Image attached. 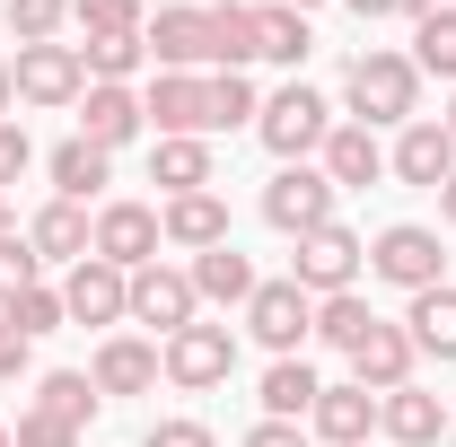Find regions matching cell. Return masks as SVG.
Instances as JSON below:
<instances>
[{
    "mask_svg": "<svg viewBox=\"0 0 456 447\" xmlns=\"http://www.w3.org/2000/svg\"><path fill=\"white\" fill-rule=\"evenodd\" d=\"M18 106H79L88 97V70H79V45H18Z\"/></svg>",
    "mask_w": 456,
    "mask_h": 447,
    "instance_id": "7",
    "label": "cell"
},
{
    "mask_svg": "<svg viewBox=\"0 0 456 447\" xmlns=\"http://www.w3.org/2000/svg\"><path fill=\"white\" fill-rule=\"evenodd\" d=\"M141 61H150L141 36H88V45H79V70H88V79H114V88H123Z\"/></svg>",
    "mask_w": 456,
    "mask_h": 447,
    "instance_id": "35",
    "label": "cell"
},
{
    "mask_svg": "<svg viewBox=\"0 0 456 447\" xmlns=\"http://www.w3.org/2000/svg\"><path fill=\"white\" fill-rule=\"evenodd\" d=\"M0 237H9V202H0Z\"/></svg>",
    "mask_w": 456,
    "mask_h": 447,
    "instance_id": "49",
    "label": "cell"
},
{
    "mask_svg": "<svg viewBox=\"0 0 456 447\" xmlns=\"http://www.w3.org/2000/svg\"><path fill=\"white\" fill-rule=\"evenodd\" d=\"M334 202H342V193H334V175H325V167H281L273 184H264V220L281 228V237L325 228V220H334Z\"/></svg>",
    "mask_w": 456,
    "mask_h": 447,
    "instance_id": "8",
    "label": "cell"
},
{
    "mask_svg": "<svg viewBox=\"0 0 456 447\" xmlns=\"http://www.w3.org/2000/svg\"><path fill=\"white\" fill-rule=\"evenodd\" d=\"M61 18H70V0H0V27H9V45H53Z\"/></svg>",
    "mask_w": 456,
    "mask_h": 447,
    "instance_id": "33",
    "label": "cell"
},
{
    "mask_svg": "<svg viewBox=\"0 0 456 447\" xmlns=\"http://www.w3.org/2000/svg\"><path fill=\"white\" fill-rule=\"evenodd\" d=\"M36 272H45V264H36V246H27V237H0V307H9V298H27Z\"/></svg>",
    "mask_w": 456,
    "mask_h": 447,
    "instance_id": "38",
    "label": "cell"
},
{
    "mask_svg": "<svg viewBox=\"0 0 456 447\" xmlns=\"http://www.w3.org/2000/svg\"><path fill=\"white\" fill-rule=\"evenodd\" d=\"M159 211L150 202H106L97 211V255H106L114 272H141V264H159Z\"/></svg>",
    "mask_w": 456,
    "mask_h": 447,
    "instance_id": "13",
    "label": "cell"
},
{
    "mask_svg": "<svg viewBox=\"0 0 456 447\" xmlns=\"http://www.w3.org/2000/svg\"><path fill=\"white\" fill-rule=\"evenodd\" d=\"M97 403H106V394H97V378H88V369H53V378H36V412H45V421H61V430H79Z\"/></svg>",
    "mask_w": 456,
    "mask_h": 447,
    "instance_id": "26",
    "label": "cell"
},
{
    "mask_svg": "<svg viewBox=\"0 0 456 447\" xmlns=\"http://www.w3.org/2000/svg\"><path fill=\"white\" fill-rule=\"evenodd\" d=\"M9 447H79V430H61V421H45V412H27V421L9 430Z\"/></svg>",
    "mask_w": 456,
    "mask_h": 447,
    "instance_id": "40",
    "label": "cell"
},
{
    "mask_svg": "<svg viewBox=\"0 0 456 447\" xmlns=\"http://www.w3.org/2000/svg\"><path fill=\"white\" fill-rule=\"evenodd\" d=\"M193 298H220V307H246L255 298V264L237 255V237L211 246V255H193Z\"/></svg>",
    "mask_w": 456,
    "mask_h": 447,
    "instance_id": "24",
    "label": "cell"
},
{
    "mask_svg": "<svg viewBox=\"0 0 456 447\" xmlns=\"http://www.w3.org/2000/svg\"><path fill=\"white\" fill-rule=\"evenodd\" d=\"M342 360H351V378H360L369 394H395V386H412V360H421V351H412V334H403V325H387V316H378V325L351 342Z\"/></svg>",
    "mask_w": 456,
    "mask_h": 447,
    "instance_id": "15",
    "label": "cell"
},
{
    "mask_svg": "<svg viewBox=\"0 0 456 447\" xmlns=\"http://www.w3.org/2000/svg\"><path fill=\"white\" fill-rule=\"evenodd\" d=\"M255 132H264V150H273L281 167H307V158L325 150V132H334V106H325V97H316L307 79H289L281 97H264Z\"/></svg>",
    "mask_w": 456,
    "mask_h": 447,
    "instance_id": "2",
    "label": "cell"
},
{
    "mask_svg": "<svg viewBox=\"0 0 456 447\" xmlns=\"http://www.w3.org/2000/svg\"><path fill=\"white\" fill-rule=\"evenodd\" d=\"M342 106H351V123H369V132H378V123L403 132L412 106H421V70H412V53H378V45H369V53L342 70Z\"/></svg>",
    "mask_w": 456,
    "mask_h": 447,
    "instance_id": "1",
    "label": "cell"
},
{
    "mask_svg": "<svg viewBox=\"0 0 456 447\" xmlns=\"http://www.w3.org/2000/svg\"><path fill=\"white\" fill-rule=\"evenodd\" d=\"M150 132V114H141V97L132 88H114V79H88V97H79V141H97V150H123V141H141Z\"/></svg>",
    "mask_w": 456,
    "mask_h": 447,
    "instance_id": "16",
    "label": "cell"
},
{
    "mask_svg": "<svg viewBox=\"0 0 456 447\" xmlns=\"http://www.w3.org/2000/svg\"><path fill=\"white\" fill-rule=\"evenodd\" d=\"M316 394H325V378H316L307 360H273V369H264V421H307Z\"/></svg>",
    "mask_w": 456,
    "mask_h": 447,
    "instance_id": "25",
    "label": "cell"
},
{
    "mask_svg": "<svg viewBox=\"0 0 456 447\" xmlns=\"http://www.w3.org/2000/svg\"><path fill=\"white\" fill-rule=\"evenodd\" d=\"M412 70H439V79H456V9L412 18Z\"/></svg>",
    "mask_w": 456,
    "mask_h": 447,
    "instance_id": "32",
    "label": "cell"
},
{
    "mask_svg": "<svg viewBox=\"0 0 456 447\" xmlns=\"http://www.w3.org/2000/svg\"><path fill=\"white\" fill-rule=\"evenodd\" d=\"M27 246H36V264H88V255H97V220L53 193V202L36 211V228H27Z\"/></svg>",
    "mask_w": 456,
    "mask_h": 447,
    "instance_id": "17",
    "label": "cell"
},
{
    "mask_svg": "<svg viewBox=\"0 0 456 447\" xmlns=\"http://www.w3.org/2000/svg\"><path fill=\"white\" fill-rule=\"evenodd\" d=\"M316 158H325V175H334V193H360V184H378V175H387V150H378V132H369V123H334Z\"/></svg>",
    "mask_w": 456,
    "mask_h": 447,
    "instance_id": "20",
    "label": "cell"
},
{
    "mask_svg": "<svg viewBox=\"0 0 456 447\" xmlns=\"http://www.w3.org/2000/svg\"><path fill=\"white\" fill-rule=\"evenodd\" d=\"M150 184H167L175 193H211V141H159L150 150Z\"/></svg>",
    "mask_w": 456,
    "mask_h": 447,
    "instance_id": "27",
    "label": "cell"
},
{
    "mask_svg": "<svg viewBox=\"0 0 456 447\" xmlns=\"http://www.w3.org/2000/svg\"><path fill=\"white\" fill-rule=\"evenodd\" d=\"M0 447H9V421H0Z\"/></svg>",
    "mask_w": 456,
    "mask_h": 447,
    "instance_id": "51",
    "label": "cell"
},
{
    "mask_svg": "<svg viewBox=\"0 0 456 447\" xmlns=\"http://www.w3.org/2000/svg\"><path fill=\"white\" fill-rule=\"evenodd\" d=\"M141 53L159 61V70L211 61V9H202V0H167L159 18H141Z\"/></svg>",
    "mask_w": 456,
    "mask_h": 447,
    "instance_id": "9",
    "label": "cell"
},
{
    "mask_svg": "<svg viewBox=\"0 0 456 447\" xmlns=\"http://www.w3.org/2000/svg\"><path fill=\"white\" fill-rule=\"evenodd\" d=\"M316 439H334V447H369V430H378V394L360 386V378H342V386L316 394Z\"/></svg>",
    "mask_w": 456,
    "mask_h": 447,
    "instance_id": "21",
    "label": "cell"
},
{
    "mask_svg": "<svg viewBox=\"0 0 456 447\" xmlns=\"http://www.w3.org/2000/svg\"><path fill=\"white\" fill-rule=\"evenodd\" d=\"M9 114H18V70L0 61V123H9Z\"/></svg>",
    "mask_w": 456,
    "mask_h": 447,
    "instance_id": "45",
    "label": "cell"
},
{
    "mask_svg": "<svg viewBox=\"0 0 456 447\" xmlns=\"http://www.w3.org/2000/svg\"><path fill=\"white\" fill-rule=\"evenodd\" d=\"M141 447H220V439H211L202 421H184V412H175V421H150V430H141Z\"/></svg>",
    "mask_w": 456,
    "mask_h": 447,
    "instance_id": "39",
    "label": "cell"
},
{
    "mask_svg": "<svg viewBox=\"0 0 456 447\" xmlns=\"http://www.w3.org/2000/svg\"><path fill=\"white\" fill-rule=\"evenodd\" d=\"M70 18H79L88 36H141L150 9H141V0H70Z\"/></svg>",
    "mask_w": 456,
    "mask_h": 447,
    "instance_id": "37",
    "label": "cell"
},
{
    "mask_svg": "<svg viewBox=\"0 0 456 447\" xmlns=\"http://www.w3.org/2000/svg\"><path fill=\"white\" fill-rule=\"evenodd\" d=\"M202 97H211V132H237V123H255V114H264V97H255V79H246V70H211V79H202Z\"/></svg>",
    "mask_w": 456,
    "mask_h": 447,
    "instance_id": "30",
    "label": "cell"
},
{
    "mask_svg": "<svg viewBox=\"0 0 456 447\" xmlns=\"http://www.w3.org/2000/svg\"><path fill=\"white\" fill-rule=\"evenodd\" d=\"M246 447H307V430H298V421H255Z\"/></svg>",
    "mask_w": 456,
    "mask_h": 447,
    "instance_id": "42",
    "label": "cell"
},
{
    "mask_svg": "<svg viewBox=\"0 0 456 447\" xmlns=\"http://www.w3.org/2000/svg\"><path fill=\"white\" fill-rule=\"evenodd\" d=\"M403 334H412V351H421V360H439V369L456 360V289H448V280H439V289H412Z\"/></svg>",
    "mask_w": 456,
    "mask_h": 447,
    "instance_id": "23",
    "label": "cell"
},
{
    "mask_svg": "<svg viewBox=\"0 0 456 447\" xmlns=\"http://www.w3.org/2000/svg\"><path fill=\"white\" fill-rule=\"evenodd\" d=\"M193 272H175V264H141L132 272V325H159V334H184L193 325Z\"/></svg>",
    "mask_w": 456,
    "mask_h": 447,
    "instance_id": "14",
    "label": "cell"
},
{
    "mask_svg": "<svg viewBox=\"0 0 456 447\" xmlns=\"http://www.w3.org/2000/svg\"><path fill=\"white\" fill-rule=\"evenodd\" d=\"M351 18H412V0H351Z\"/></svg>",
    "mask_w": 456,
    "mask_h": 447,
    "instance_id": "44",
    "label": "cell"
},
{
    "mask_svg": "<svg viewBox=\"0 0 456 447\" xmlns=\"http://www.w3.org/2000/svg\"><path fill=\"white\" fill-rule=\"evenodd\" d=\"M9 378H27V334L0 325V386H9Z\"/></svg>",
    "mask_w": 456,
    "mask_h": 447,
    "instance_id": "43",
    "label": "cell"
},
{
    "mask_svg": "<svg viewBox=\"0 0 456 447\" xmlns=\"http://www.w3.org/2000/svg\"><path fill=\"white\" fill-rule=\"evenodd\" d=\"M246 334L264 342L273 360H298V342L316 334V298H307L298 280H255V298H246Z\"/></svg>",
    "mask_w": 456,
    "mask_h": 447,
    "instance_id": "5",
    "label": "cell"
},
{
    "mask_svg": "<svg viewBox=\"0 0 456 447\" xmlns=\"http://www.w3.org/2000/svg\"><path fill=\"white\" fill-rule=\"evenodd\" d=\"M360 272H369V246H360V237H351L342 220L307 228V237H298V255H289V280H298L307 298H342V289H351Z\"/></svg>",
    "mask_w": 456,
    "mask_h": 447,
    "instance_id": "3",
    "label": "cell"
},
{
    "mask_svg": "<svg viewBox=\"0 0 456 447\" xmlns=\"http://www.w3.org/2000/svg\"><path fill=\"white\" fill-rule=\"evenodd\" d=\"M211 61H220V70H246V61H255V9H237V0L211 9Z\"/></svg>",
    "mask_w": 456,
    "mask_h": 447,
    "instance_id": "31",
    "label": "cell"
},
{
    "mask_svg": "<svg viewBox=\"0 0 456 447\" xmlns=\"http://www.w3.org/2000/svg\"><path fill=\"white\" fill-rule=\"evenodd\" d=\"M448 447H456V421H448Z\"/></svg>",
    "mask_w": 456,
    "mask_h": 447,
    "instance_id": "52",
    "label": "cell"
},
{
    "mask_svg": "<svg viewBox=\"0 0 456 447\" xmlns=\"http://www.w3.org/2000/svg\"><path fill=\"white\" fill-rule=\"evenodd\" d=\"M141 114H150L159 141H202V132H211V97H202L193 70H159L150 97H141Z\"/></svg>",
    "mask_w": 456,
    "mask_h": 447,
    "instance_id": "12",
    "label": "cell"
},
{
    "mask_svg": "<svg viewBox=\"0 0 456 447\" xmlns=\"http://www.w3.org/2000/svg\"><path fill=\"white\" fill-rule=\"evenodd\" d=\"M61 316H70V325H123V316H132V272H114L106 255L70 264V280H61Z\"/></svg>",
    "mask_w": 456,
    "mask_h": 447,
    "instance_id": "10",
    "label": "cell"
},
{
    "mask_svg": "<svg viewBox=\"0 0 456 447\" xmlns=\"http://www.w3.org/2000/svg\"><path fill=\"white\" fill-rule=\"evenodd\" d=\"M369 272H378V280H395V289H439V280H448L439 228H421V220L378 228V246H369Z\"/></svg>",
    "mask_w": 456,
    "mask_h": 447,
    "instance_id": "6",
    "label": "cell"
},
{
    "mask_svg": "<svg viewBox=\"0 0 456 447\" xmlns=\"http://www.w3.org/2000/svg\"><path fill=\"white\" fill-rule=\"evenodd\" d=\"M439 123H448V132H456V106H448V114H439Z\"/></svg>",
    "mask_w": 456,
    "mask_h": 447,
    "instance_id": "50",
    "label": "cell"
},
{
    "mask_svg": "<svg viewBox=\"0 0 456 447\" xmlns=\"http://www.w3.org/2000/svg\"><path fill=\"white\" fill-rule=\"evenodd\" d=\"M159 237L184 246V255H211V246H228V202L220 193H175L159 211Z\"/></svg>",
    "mask_w": 456,
    "mask_h": 447,
    "instance_id": "22",
    "label": "cell"
},
{
    "mask_svg": "<svg viewBox=\"0 0 456 447\" xmlns=\"http://www.w3.org/2000/svg\"><path fill=\"white\" fill-rule=\"evenodd\" d=\"M307 53H316V36H307V18H298V9H281V0H273V9H255V61H289V70H298Z\"/></svg>",
    "mask_w": 456,
    "mask_h": 447,
    "instance_id": "28",
    "label": "cell"
},
{
    "mask_svg": "<svg viewBox=\"0 0 456 447\" xmlns=\"http://www.w3.org/2000/svg\"><path fill=\"white\" fill-rule=\"evenodd\" d=\"M369 325H378V307H369L360 289H342V298H316V334L334 342V351H351V342L369 334Z\"/></svg>",
    "mask_w": 456,
    "mask_h": 447,
    "instance_id": "34",
    "label": "cell"
},
{
    "mask_svg": "<svg viewBox=\"0 0 456 447\" xmlns=\"http://www.w3.org/2000/svg\"><path fill=\"white\" fill-rule=\"evenodd\" d=\"M159 369H167V386H184V394H211V386H228V369H237V334L228 325H184V334H167L159 342Z\"/></svg>",
    "mask_w": 456,
    "mask_h": 447,
    "instance_id": "4",
    "label": "cell"
},
{
    "mask_svg": "<svg viewBox=\"0 0 456 447\" xmlns=\"http://www.w3.org/2000/svg\"><path fill=\"white\" fill-rule=\"evenodd\" d=\"M378 430L395 447H439L448 439V403L430 386H395V394H378Z\"/></svg>",
    "mask_w": 456,
    "mask_h": 447,
    "instance_id": "18",
    "label": "cell"
},
{
    "mask_svg": "<svg viewBox=\"0 0 456 447\" xmlns=\"http://www.w3.org/2000/svg\"><path fill=\"white\" fill-rule=\"evenodd\" d=\"M45 167H53V193H61V202H88V193L106 184V167H114V158L97 150V141H79V132H70V141H61Z\"/></svg>",
    "mask_w": 456,
    "mask_h": 447,
    "instance_id": "29",
    "label": "cell"
},
{
    "mask_svg": "<svg viewBox=\"0 0 456 447\" xmlns=\"http://www.w3.org/2000/svg\"><path fill=\"white\" fill-rule=\"evenodd\" d=\"M0 325H9V334H53L61 325V289H45V280H36V289H27V298H9V307H0Z\"/></svg>",
    "mask_w": 456,
    "mask_h": 447,
    "instance_id": "36",
    "label": "cell"
},
{
    "mask_svg": "<svg viewBox=\"0 0 456 447\" xmlns=\"http://www.w3.org/2000/svg\"><path fill=\"white\" fill-rule=\"evenodd\" d=\"M387 175L439 193V184L456 175V132H448V123H430V114H412V123L395 132V150H387Z\"/></svg>",
    "mask_w": 456,
    "mask_h": 447,
    "instance_id": "11",
    "label": "cell"
},
{
    "mask_svg": "<svg viewBox=\"0 0 456 447\" xmlns=\"http://www.w3.org/2000/svg\"><path fill=\"white\" fill-rule=\"evenodd\" d=\"M439 220L456 228V175H448V184H439Z\"/></svg>",
    "mask_w": 456,
    "mask_h": 447,
    "instance_id": "46",
    "label": "cell"
},
{
    "mask_svg": "<svg viewBox=\"0 0 456 447\" xmlns=\"http://www.w3.org/2000/svg\"><path fill=\"white\" fill-rule=\"evenodd\" d=\"M88 378H97V394H150L167 369H159V342H141V334H106Z\"/></svg>",
    "mask_w": 456,
    "mask_h": 447,
    "instance_id": "19",
    "label": "cell"
},
{
    "mask_svg": "<svg viewBox=\"0 0 456 447\" xmlns=\"http://www.w3.org/2000/svg\"><path fill=\"white\" fill-rule=\"evenodd\" d=\"M430 9H456V0H412V18H430Z\"/></svg>",
    "mask_w": 456,
    "mask_h": 447,
    "instance_id": "47",
    "label": "cell"
},
{
    "mask_svg": "<svg viewBox=\"0 0 456 447\" xmlns=\"http://www.w3.org/2000/svg\"><path fill=\"white\" fill-rule=\"evenodd\" d=\"M27 158H36L27 123H0V184H18V175H27Z\"/></svg>",
    "mask_w": 456,
    "mask_h": 447,
    "instance_id": "41",
    "label": "cell"
},
{
    "mask_svg": "<svg viewBox=\"0 0 456 447\" xmlns=\"http://www.w3.org/2000/svg\"><path fill=\"white\" fill-rule=\"evenodd\" d=\"M281 9H298V18H307V9H316V0H281Z\"/></svg>",
    "mask_w": 456,
    "mask_h": 447,
    "instance_id": "48",
    "label": "cell"
}]
</instances>
